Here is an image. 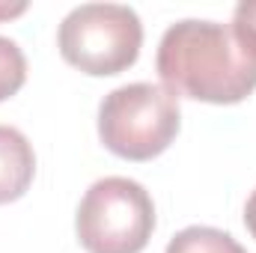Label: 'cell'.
Here are the masks:
<instances>
[{
	"label": "cell",
	"mask_w": 256,
	"mask_h": 253,
	"mask_svg": "<svg viewBox=\"0 0 256 253\" xmlns=\"http://www.w3.org/2000/svg\"><path fill=\"white\" fill-rule=\"evenodd\" d=\"M155 72L173 96L208 104H238L256 90V60L230 24L185 18L158 42Z\"/></svg>",
	"instance_id": "6da1fadb"
},
{
	"label": "cell",
	"mask_w": 256,
	"mask_h": 253,
	"mask_svg": "<svg viewBox=\"0 0 256 253\" xmlns=\"http://www.w3.org/2000/svg\"><path fill=\"white\" fill-rule=\"evenodd\" d=\"M182 126L179 96L164 84H126L98 104V137L126 161H152L176 140Z\"/></svg>",
	"instance_id": "7a4b0ae2"
},
{
	"label": "cell",
	"mask_w": 256,
	"mask_h": 253,
	"mask_svg": "<svg viewBox=\"0 0 256 253\" xmlns=\"http://www.w3.org/2000/svg\"><path fill=\"white\" fill-rule=\"evenodd\" d=\"M74 232L86 253H140L155 232V202L140 182L104 176L84 194Z\"/></svg>",
	"instance_id": "3957f363"
},
{
	"label": "cell",
	"mask_w": 256,
	"mask_h": 253,
	"mask_svg": "<svg viewBox=\"0 0 256 253\" xmlns=\"http://www.w3.org/2000/svg\"><path fill=\"white\" fill-rule=\"evenodd\" d=\"M57 45L68 66L92 78H108L137 63L143 24L122 3H80L63 18Z\"/></svg>",
	"instance_id": "277c9868"
},
{
	"label": "cell",
	"mask_w": 256,
	"mask_h": 253,
	"mask_svg": "<svg viewBox=\"0 0 256 253\" xmlns=\"http://www.w3.org/2000/svg\"><path fill=\"white\" fill-rule=\"evenodd\" d=\"M36 176V152L12 126H0V206L21 200Z\"/></svg>",
	"instance_id": "5b68a950"
},
{
	"label": "cell",
	"mask_w": 256,
	"mask_h": 253,
	"mask_svg": "<svg viewBox=\"0 0 256 253\" xmlns=\"http://www.w3.org/2000/svg\"><path fill=\"white\" fill-rule=\"evenodd\" d=\"M164 253H248L230 232L214 226H185L179 230Z\"/></svg>",
	"instance_id": "8992f818"
},
{
	"label": "cell",
	"mask_w": 256,
	"mask_h": 253,
	"mask_svg": "<svg viewBox=\"0 0 256 253\" xmlns=\"http://www.w3.org/2000/svg\"><path fill=\"white\" fill-rule=\"evenodd\" d=\"M24 80H27V57H24V51L12 39L0 36V102L12 98L24 86Z\"/></svg>",
	"instance_id": "52a82bcc"
},
{
	"label": "cell",
	"mask_w": 256,
	"mask_h": 253,
	"mask_svg": "<svg viewBox=\"0 0 256 253\" xmlns=\"http://www.w3.org/2000/svg\"><path fill=\"white\" fill-rule=\"evenodd\" d=\"M232 33L242 42V48L256 60V0H242L232 12Z\"/></svg>",
	"instance_id": "ba28073f"
},
{
	"label": "cell",
	"mask_w": 256,
	"mask_h": 253,
	"mask_svg": "<svg viewBox=\"0 0 256 253\" xmlns=\"http://www.w3.org/2000/svg\"><path fill=\"white\" fill-rule=\"evenodd\" d=\"M244 226H248V232L256 238V190L248 196V206H244Z\"/></svg>",
	"instance_id": "9c48e42d"
},
{
	"label": "cell",
	"mask_w": 256,
	"mask_h": 253,
	"mask_svg": "<svg viewBox=\"0 0 256 253\" xmlns=\"http://www.w3.org/2000/svg\"><path fill=\"white\" fill-rule=\"evenodd\" d=\"M24 9H27V3H24V0H18V3H6V0H0V21L15 18V15H21Z\"/></svg>",
	"instance_id": "30bf717a"
}]
</instances>
